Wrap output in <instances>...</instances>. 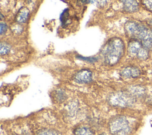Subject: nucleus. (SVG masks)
<instances>
[{
    "instance_id": "f3484780",
    "label": "nucleus",
    "mask_w": 152,
    "mask_h": 135,
    "mask_svg": "<svg viewBox=\"0 0 152 135\" xmlns=\"http://www.w3.org/2000/svg\"><path fill=\"white\" fill-rule=\"evenodd\" d=\"M0 33L1 34L5 33L7 30V25L4 22H1V25H0Z\"/></svg>"
},
{
    "instance_id": "39448f33",
    "label": "nucleus",
    "mask_w": 152,
    "mask_h": 135,
    "mask_svg": "<svg viewBox=\"0 0 152 135\" xmlns=\"http://www.w3.org/2000/svg\"><path fill=\"white\" fill-rule=\"evenodd\" d=\"M128 53L131 57H137L140 60H146L148 57V50L137 39L131 38L128 45Z\"/></svg>"
},
{
    "instance_id": "2eb2a0df",
    "label": "nucleus",
    "mask_w": 152,
    "mask_h": 135,
    "mask_svg": "<svg viewBox=\"0 0 152 135\" xmlns=\"http://www.w3.org/2000/svg\"><path fill=\"white\" fill-rule=\"evenodd\" d=\"M68 15H69V14H68V9H65L62 13L61 17V22H62L63 25L66 23L67 20H68Z\"/></svg>"
},
{
    "instance_id": "a211bd4d",
    "label": "nucleus",
    "mask_w": 152,
    "mask_h": 135,
    "mask_svg": "<svg viewBox=\"0 0 152 135\" xmlns=\"http://www.w3.org/2000/svg\"><path fill=\"white\" fill-rule=\"evenodd\" d=\"M80 59H82V60H88L89 62H94L96 60V59H94V58H84V57H80Z\"/></svg>"
},
{
    "instance_id": "f8f14e48",
    "label": "nucleus",
    "mask_w": 152,
    "mask_h": 135,
    "mask_svg": "<svg viewBox=\"0 0 152 135\" xmlns=\"http://www.w3.org/2000/svg\"><path fill=\"white\" fill-rule=\"evenodd\" d=\"M37 135H62V134L55 130L45 128V129H42L39 131L37 133Z\"/></svg>"
},
{
    "instance_id": "6ab92c4d",
    "label": "nucleus",
    "mask_w": 152,
    "mask_h": 135,
    "mask_svg": "<svg viewBox=\"0 0 152 135\" xmlns=\"http://www.w3.org/2000/svg\"><path fill=\"white\" fill-rule=\"evenodd\" d=\"M83 1L84 3H91V4H93L96 1V0H83Z\"/></svg>"
},
{
    "instance_id": "1a4fd4ad",
    "label": "nucleus",
    "mask_w": 152,
    "mask_h": 135,
    "mask_svg": "<svg viewBox=\"0 0 152 135\" xmlns=\"http://www.w3.org/2000/svg\"><path fill=\"white\" fill-rule=\"evenodd\" d=\"M29 15V10L23 7L18 11V13L15 17V20L18 23H24L27 21Z\"/></svg>"
},
{
    "instance_id": "9b49d317",
    "label": "nucleus",
    "mask_w": 152,
    "mask_h": 135,
    "mask_svg": "<svg viewBox=\"0 0 152 135\" xmlns=\"http://www.w3.org/2000/svg\"><path fill=\"white\" fill-rule=\"evenodd\" d=\"M75 135H95L94 132L86 126H80L74 130Z\"/></svg>"
},
{
    "instance_id": "20e7f679",
    "label": "nucleus",
    "mask_w": 152,
    "mask_h": 135,
    "mask_svg": "<svg viewBox=\"0 0 152 135\" xmlns=\"http://www.w3.org/2000/svg\"><path fill=\"white\" fill-rule=\"evenodd\" d=\"M135 101V97L128 92H113L109 97V104L118 107L123 108L131 106Z\"/></svg>"
},
{
    "instance_id": "423d86ee",
    "label": "nucleus",
    "mask_w": 152,
    "mask_h": 135,
    "mask_svg": "<svg viewBox=\"0 0 152 135\" xmlns=\"http://www.w3.org/2000/svg\"><path fill=\"white\" fill-rule=\"evenodd\" d=\"M92 72L88 69H82L78 71L74 76V81L79 83H87L92 81Z\"/></svg>"
},
{
    "instance_id": "412c9836",
    "label": "nucleus",
    "mask_w": 152,
    "mask_h": 135,
    "mask_svg": "<svg viewBox=\"0 0 152 135\" xmlns=\"http://www.w3.org/2000/svg\"><path fill=\"white\" fill-rule=\"evenodd\" d=\"M100 135H107L106 133H102V134H100Z\"/></svg>"
},
{
    "instance_id": "0eeeda50",
    "label": "nucleus",
    "mask_w": 152,
    "mask_h": 135,
    "mask_svg": "<svg viewBox=\"0 0 152 135\" xmlns=\"http://www.w3.org/2000/svg\"><path fill=\"white\" fill-rule=\"evenodd\" d=\"M141 74L140 70L135 66H127L121 72V75L125 78H135Z\"/></svg>"
},
{
    "instance_id": "dca6fc26",
    "label": "nucleus",
    "mask_w": 152,
    "mask_h": 135,
    "mask_svg": "<svg viewBox=\"0 0 152 135\" xmlns=\"http://www.w3.org/2000/svg\"><path fill=\"white\" fill-rule=\"evenodd\" d=\"M55 97L56 98V100L58 101H60V102L63 101L65 98V95L64 93L62 92V91L58 92V93L56 94Z\"/></svg>"
},
{
    "instance_id": "6e6552de",
    "label": "nucleus",
    "mask_w": 152,
    "mask_h": 135,
    "mask_svg": "<svg viewBox=\"0 0 152 135\" xmlns=\"http://www.w3.org/2000/svg\"><path fill=\"white\" fill-rule=\"evenodd\" d=\"M123 5L124 10L129 13L137 11L139 9L138 3L136 0H119Z\"/></svg>"
},
{
    "instance_id": "7ed1b4c3",
    "label": "nucleus",
    "mask_w": 152,
    "mask_h": 135,
    "mask_svg": "<svg viewBox=\"0 0 152 135\" xmlns=\"http://www.w3.org/2000/svg\"><path fill=\"white\" fill-rule=\"evenodd\" d=\"M109 131L113 135H128L131 128L127 119L124 116H116L110 121Z\"/></svg>"
},
{
    "instance_id": "aec40b11",
    "label": "nucleus",
    "mask_w": 152,
    "mask_h": 135,
    "mask_svg": "<svg viewBox=\"0 0 152 135\" xmlns=\"http://www.w3.org/2000/svg\"><path fill=\"white\" fill-rule=\"evenodd\" d=\"M148 22H149V24L152 27V19H151V20H149Z\"/></svg>"
},
{
    "instance_id": "f257e3e1",
    "label": "nucleus",
    "mask_w": 152,
    "mask_h": 135,
    "mask_svg": "<svg viewBox=\"0 0 152 135\" xmlns=\"http://www.w3.org/2000/svg\"><path fill=\"white\" fill-rule=\"evenodd\" d=\"M127 36L139 40L148 50L152 49V30L138 22L129 21L125 24Z\"/></svg>"
},
{
    "instance_id": "f03ea898",
    "label": "nucleus",
    "mask_w": 152,
    "mask_h": 135,
    "mask_svg": "<svg viewBox=\"0 0 152 135\" xmlns=\"http://www.w3.org/2000/svg\"><path fill=\"white\" fill-rule=\"evenodd\" d=\"M104 62L110 66L116 64L124 53V43L119 37L109 40L102 49Z\"/></svg>"
},
{
    "instance_id": "4468645a",
    "label": "nucleus",
    "mask_w": 152,
    "mask_h": 135,
    "mask_svg": "<svg viewBox=\"0 0 152 135\" xmlns=\"http://www.w3.org/2000/svg\"><path fill=\"white\" fill-rule=\"evenodd\" d=\"M141 2L147 9L152 12V0H141Z\"/></svg>"
},
{
    "instance_id": "ddd939ff",
    "label": "nucleus",
    "mask_w": 152,
    "mask_h": 135,
    "mask_svg": "<svg viewBox=\"0 0 152 135\" xmlns=\"http://www.w3.org/2000/svg\"><path fill=\"white\" fill-rule=\"evenodd\" d=\"M11 49L10 46L5 42H2L0 44V53L1 55L8 54Z\"/></svg>"
},
{
    "instance_id": "9d476101",
    "label": "nucleus",
    "mask_w": 152,
    "mask_h": 135,
    "mask_svg": "<svg viewBox=\"0 0 152 135\" xmlns=\"http://www.w3.org/2000/svg\"><path fill=\"white\" fill-rule=\"evenodd\" d=\"M145 89L144 87L139 85L132 86L128 89V92L134 97H140L145 94Z\"/></svg>"
}]
</instances>
